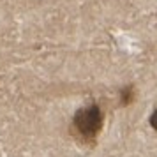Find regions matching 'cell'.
<instances>
[{
  "instance_id": "6da1fadb",
  "label": "cell",
  "mask_w": 157,
  "mask_h": 157,
  "mask_svg": "<svg viewBox=\"0 0 157 157\" xmlns=\"http://www.w3.org/2000/svg\"><path fill=\"white\" fill-rule=\"evenodd\" d=\"M102 124H104L102 111L95 104L78 109L74 118H72V127L76 129L78 136L81 140H85V141L95 140V136L99 134L101 129H102Z\"/></svg>"
},
{
  "instance_id": "3957f363",
  "label": "cell",
  "mask_w": 157,
  "mask_h": 157,
  "mask_svg": "<svg viewBox=\"0 0 157 157\" xmlns=\"http://www.w3.org/2000/svg\"><path fill=\"white\" fill-rule=\"evenodd\" d=\"M150 125L157 131V108H155V111L152 113V117H150Z\"/></svg>"
},
{
  "instance_id": "7a4b0ae2",
  "label": "cell",
  "mask_w": 157,
  "mask_h": 157,
  "mask_svg": "<svg viewBox=\"0 0 157 157\" xmlns=\"http://www.w3.org/2000/svg\"><path fill=\"white\" fill-rule=\"evenodd\" d=\"M134 101V86L132 85H127L124 86L120 90V102L124 104V106H127V104H131Z\"/></svg>"
}]
</instances>
